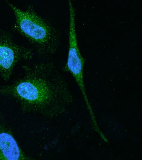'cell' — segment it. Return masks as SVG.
Returning <instances> with one entry per match:
<instances>
[{
    "mask_svg": "<svg viewBox=\"0 0 142 160\" xmlns=\"http://www.w3.org/2000/svg\"><path fill=\"white\" fill-rule=\"evenodd\" d=\"M22 151L0 111V160H32Z\"/></svg>",
    "mask_w": 142,
    "mask_h": 160,
    "instance_id": "5b68a950",
    "label": "cell"
},
{
    "mask_svg": "<svg viewBox=\"0 0 142 160\" xmlns=\"http://www.w3.org/2000/svg\"><path fill=\"white\" fill-rule=\"evenodd\" d=\"M23 70L13 83L0 85V95L17 102L22 112L54 118L73 103L68 85L53 64L33 62L25 65Z\"/></svg>",
    "mask_w": 142,
    "mask_h": 160,
    "instance_id": "6da1fadb",
    "label": "cell"
},
{
    "mask_svg": "<svg viewBox=\"0 0 142 160\" xmlns=\"http://www.w3.org/2000/svg\"><path fill=\"white\" fill-rule=\"evenodd\" d=\"M6 2L14 14L13 29L31 44L39 57L44 58L54 54L60 43L56 29L31 6L22 10L7 0Z\"/></svg>",
    "mask_w": 142,
    "mask_h": 160,
    "instance_id": "7a4b0ae2",
    "label": "cell"
},
{
    "mask_svg": "<svg viewBox=\"0 0 142 160\" xmlns=\"http://www.w3.org/2000/svg\"><path fill=\"white\" fill-rule=\"evenodd\" d=\"M34 53L32 49L17 43L8 31L0 27V76L8 81L17 64L31 60Z\"/></svg>",
    "mask_w": 142,
    "mask_h": 160,
    "instance_id": "3957f363",
    "label": "cell"
},
{
    "mask_svg": "<svg viewBox=\"0 0 142 160\" xmlns=\"http://www.w3.org/2000/svg\"><path fill=\"white\" fill-rule=\"evenodd\" d=\"M85 60L78 46L76 32L75 14L71 6L70 8L69 46L67 61L63 70L70 72L74 78L83 98H88L85 85L84 68Z\"/></svg>",
    "mask_w": 142,
    "mask_h": 160,
    "instance_id": "277c9868",
    "label": "cell"
}]
</instances>
